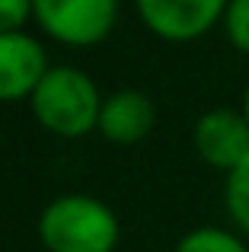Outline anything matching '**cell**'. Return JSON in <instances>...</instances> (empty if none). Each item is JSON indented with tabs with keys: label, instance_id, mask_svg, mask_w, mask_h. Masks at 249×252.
<instances>
[{
	"label": "cell",
	"instance_id": "8",
	"mask_svg": "<svg viewBox=\"0 0 249 252\" xmlns=\"http://www.w3.org/2000/svg\"><path fill=\"white\" fill-rule=\"evenodd\" d=\"M173 252H249V240L233 227H195L176 243Z\"/></svg>",
	"mask_w": 249,
	"mask_h": 252
},
{
	"label": "cell",
	"instance_id": "4",
	"mask_svg": "<svg viewBox=\"0 0 249 252\" xmlns=\"http://www.w3.org/2000/svg\"><path fill=\"white\" fill-rule=\"evenodd\" d=\"M134 6L150 35L173 45H188L220 26L227 0H134Z\"/></svg>",
	"mask_w": 249,
	"mask_h": 252
},
{
	"label": "cell",
	"instance_id": "12",
	"mask_svg": "<svg viewBox=\"0 0 249 252\" xmlns=\"http://www.w3.org/2000/svg\"><path fill=\"white\" fill-rule=\"evenodd\" d=\"M240 109H243L246 122H249V80H246V90H243V102H240Z\"/></svg>",
	"mask_w": 249,
	"mask_h": 252
},
{
	"label": "cell",
	"instance_id": "10",
	"mask_svg": "<svg viewBox=\"0 0 249 252\" xmlns=\"http://www.w3.org/2000/svg\"><path fill=\"white\" fill-rule=\"evenodd\" d=\"M220 29L240 55H249V0H227Z\"/></svg>",
	"mask_w": 249,
	"mask_h": 252
},
{
	"label": "cell",
	"instance_id": "11",
	"mask_svg": "<svg viewBox=\"0 0 249 252\" xmlns=\"http://www.w3.org/2000/svg\"><path fill=\"white\" fill-rule=\"evenodd\" d=\"M32 19V0H0V35L26 32Z\"/></svg>",
	"mask_w": 249,
	"mask_h": 252
},
{
	"label": "cell",
	"instance_id": "1",
	"mask_svg": "<svg viewBox=\"0 0 249 252\" xmlns=\"http://www.w3.org/2000/svg\"><path fill=\"white\" fill-rule=\"evenodd\" d=\"M102 93L93 83L87 70L74 67V64H58L48 67L42 83L29 96L32 115L45 131L64 141H77V137L96 131L99 125V109H102Z\"/></svg>",
	"mask_w": 249,
	"mask_h": 252
},
{
	"label": "cell",
	"instance_id": "7",
	"mask_svg": "<svg viewBox=\"0 0 249 252\" xmlns=\"http://www.w3.org/2000/svg\"><path fill=\"white\" fill-rule=\"evenodd\" d=\"M156 125V105L147 93L141 90H115L102 99V109H99V131L106 141L112 144H141L144 137L154 131Z\"/></svg>",
	"mask_w": 249,
	"mask_h": 252
},
{
	"label": "cell",
	"instance_id": "3",
	"mask_svg": "<svg viewBox=\"0 0 249 252\" xmlns=\"http://www.w3.org/2000/svg\"><path fill=\"white\" fill-rule=\"evenodd\" d=\"M32 19L67 48H93L112 35L119 0H32Z\"/></svg>",
	"mask_w": 249,
	"mask_h": 252
},
{
	"label": "cell",
	"instance_id": "6",
	"mask_svg": "<svg viewBox=\"0 0 249 252\" xmlns=\"http://www.w3.org/2000/svg\"><path fill=\"white\" fill-rule=\"evenodd\" d=\"M45 45L29 32L0 35V102L29 99L48 70Z\"/></svg>",
	"mask_w": 249,
	"mask_h": 252
},
{
	"label": "cell",
	"instance_id": "2",
	"mask_svg": "<svg viewBox=\"0 0 249 252\" xmlns=\"http://www.w3.org/2000/svg\"><path fill=\"white\" fill-rule=\"evenodd\" d=\"M122 223L102 198L58 195L38 217V240L48 252H115Z\"/></svg>",
	"mask_w": 249,
	"mask_h": 252
},
{
	"label": "cell",
	"instance_id": "5",
	"mask_svg": "<svg viewBox=\"0 0 249 252\" xmlns=\"http://www.w3.org/2000/svg\"><path fill=\"white\" fill-rule=\"evenodd\" d=\"M192 147L205 166L233 172L249 157V122L243 109H208L192 128Z\"/></svg>",
	"mask_w": 249,
	"mask_h": 252
},
{
	"label": "cell",
	"instance_id": "9",
	"mask_svg": "<svg viewBox=\"0 0 249 252\" xmlns=\"http://www.w3.org/2000/svg\"><path fill=\"white\" fill-rule=\"evenodd\" d=\"M224 208L230 227L249 240V157L224 176Z\"/></svg>",
	"mask_w": 249,
	"mask_h": 252
}]
</instances>
